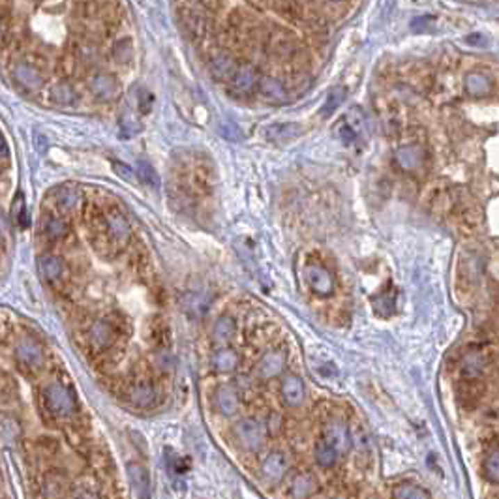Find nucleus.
Returning <instances> with one entry per match:
<instances>
[{"label":"nucleus","instance_id":"f257e3e1","mask_svg":"<svg viewBox=\"0 0 499 499\" xmlns=\"http://www.w3.org/2000/svg\"><path fill=\"white\" fill-rule=\"evenodd\" d=\"M43 404L47 407L53 417L56 419H68L75 411L74 396L70 395V390L61 383H49L43 388Z\"/></svg>","mask_w":499,"mask_h":499},{"label":"nucleus","instance_id":"f03ea898","mask_svg":"<svg viewBox=\"0 0 499 499\" xmlns=\"http://www.w3.org/2000/svg\"><path fill=\"white\" fill-rule=\"evenodd\" d=\"M237 441L246 452H259L263 449L267 441V428L265 425L258 419H242L239 425L235 426Z\"/></svg>","mask_w":499,"mask_h":499},{"label":"nucleus","instance_id":"7ed1b4c3","mask_svg":"<svg viewBox=\"0 0 499 499\" xmlns=\"http://www.w3.org/2000/svg\"><path fill=\"white\" fill-rule=\"evenodd\" d=\"M291 469V462L287 454L284 450H271L269 454L263 457L261 464H259V475L261 479L271 484V486H276L280 482L284 481L287 473Z\"/></svg>","mask_w":499,"mask_h":499},{"label":"nucleus","instance_id":"20e7f679","mask_svg":"<svg viewBox=\"0 0 499 499\" xmlns=\"http://www.w3.org/2000/svg\"><path fill=\"white\" fill-rule=\"evenodd\" d=\"M102 223H104L107 241L111 242L115 250H122L129 242V235H132L128 220L118 210H107L102 218Z\"/></svg>","mask_w":499,"mask_h":499},{"label":"nucleus","instance_id":"39448f33","mask_svg":"<svg viewBox=\"0 0 499 499\" xmlns=\"http://www.w3.org/2000/svg\"><path fill=\"white\" fill-rule=\"evenodd\" d=\"M321 439L327 441V443L338 452L340 457L347 454L353 447L351 431H349V428H347L344 420H331V422H327L325 430H323V438Z\"/></svg>","mask_w":499,"mask_h":499},{"label":"nucleus","instance_id":"423d86ee","mask_svg":"<svg viewBox=\"0 0 499 499\" xmlns=\"http://www.w3.org/2000/svg\"><path fill=\"white\" fill-rule=\"evenodd\" d=\"M319 492V481L310 469L296 471L287 482V496L290 499H310Z\"/></svg>","mask_w":499,"mask_h":499},{"label":"nucleus","instance_id":"0eeeda50","mask_svg":"<svg viewBox=\"0 0 499 499\" xmlns=\"http://www.w3.org/2000/svg\"><path fill=\"white\" fill-rule=\"evenodd\" d=\"M15 361L26 372L40 370L43 364L42 347L36 342H32V340H21L15 345Z\"/></svg>","mask_w":499,"mask_h":499},{"label":"nucleus","instance_id":"6e6552de","mask_svg":"<svg viewBox=\"0 0 499 499\" xmlns=\"http://www.w3.org/2000/svg\"><path fill=\"white\" fill-rule=\"evenodd\" d=\"M212 404H214L216 411L223 417H235L239 413V407H241V400L239 395L233 387L229 385H222V387L216 388L214 396H212Z\"/></svg>","mask_w":499,"mask_h":499},{"label":"nucleus","instance_id":"1a4fd4ad","mask_svg":"<svg viewBox=\"0 0 499 499\" xmlns=\"http://www.w3.org/2000/svg\"><path fill=\"white\" fill-rule=\"evenodd\" d=\"M280 393H282V400L285 402V406L290 407H301L304 404V398H306V388H304V383L299 376L295 374H287L282 379V385H280Z\"/></svg>","mask_w":499,"mask_h":499},{"label":"nucleus","instance_id":"9d476101","mask_svg":"<svg viewBox=\"0 0 499 499\" xmlns=\"http://www.w3.org/2000/svg\"><path fill=\"white\" fill-rule=\"evenodd\" d=\"M306 280H308L310 287L314 293L321 296H328L334 293V278L327 269L319 265H308L306 267Z\"/></svg>","mask_w":499,"mask_h":499},{"label":"nucleus","instance_id":"9b49d317","mask_svg":"<svg viewBox=\"0 0 499 499\" xmlns=\"http://www.w3.org/2000/svg\"><path fill=\"white\" fill-rule=\"evenodd\" d=\"M88 340H90V345H93L94 349L105 351V349H109V347H113V344H115L117 331H115V327L109 325L107 321H94L93 327L88 331Z\"/></svg>","mask_w":499,"mask_h":499},{"label":"nucleus","instance_id":"f8f14e48","mask_svg":"<svg viewBox=\"0 0 499 499\" xmlns=\"http://www.w3.org/2000/svg\"><path fill=\"white\" fill-rule=\"evenodd\" d=\"M129 402L139 409H148V407L156 406L158 402V393L152 383L148 381H137L134 383L128 390Z\"/></svg>","mask_w":499,"mask_h":499},{"label":"nucleus","instance_id":"ddd939ff","mask_svg":"<svg viewBox=\"0 0 499 499\" xmlns=\"http://www.w3.org/2000/svg\"><path fill=\"white\" fill-rule=\"evenodd\" d=\"M285 368V357L282 351H269L267 355H263V358L258 363V368H255V374H258L261 379H274L278 377Z\"/></svg>","mask_w":499,"mask_h":499},{"label":"nucleus","instance_id":"4468645a","mask_svg":"<svg viewBox=\"0 0 499 499\" xmlns=\"http://www.w3.org/2000/svg\"><path fill=\"white\" fill-rule=\"evenodd\" d=\"M88 86H90V93L96 96L102 102H109L117 96V79L109 74H96L90 77L88 81Z\"/></svg>","mask_w":499,"mask_h":499},{"label":"nucleus","instance_id":"2eb2a0df","mask_svg":"<svg viewBox=\"0 0 499 499\" xmlns=\"http://www.w3.org/2000/svg\"><path fill=\"white\" fill-rule=\"evenodd\" d=\"M258 86V72L252 66H241L231 77V88L239 96H248Z\"/></svg>","mask_w":499,"mask_h":499},{"label":"nucleus","instance_id":"dca6fc26","mask_svg":"<svg viewBox=\"0 0 499 499\" xmlns=\"http://www.w3.org/2000/svg\"><path fill=\"white\" fill-rule=\"evenodd\" d=\"M422 160H425V150L417 145H407V147L398 148L395 155V161L404 171H413L422 164Z\"/></svg>","mask_w":499,"mask_h":499},{"label":"nucleus","instance_id":"f3484780","mask_svg":"<svg viewBox=\"0 0 499 499\" xmlns=\"http://www.w3.org/2000/svg\"><path fill=\"white\" fill-rule=\"evenodd\" d=\"M12 75L19 86H23L25 90H31V93L32 90L42 88L43 85L42 75L38 74L36 70L29 66V64H17V66H13Z\"/></svg>","mask_w":499,"mask_h":499},{"label":"nucleus","instance_id":"a211bd4d","mask_svg":"<svg viewBox=\"0 0 499 499\" xmlns=\"http://www.w3.org/2000/svg\"><path fill=\"white\" fill-rule=\"evenodd\" d=\"M38 267H40V274L51 284L61 282L64 272H66L64 261L61 258H56V255H43V258L38 259Z\"/></svg>","mask_w":499,"mask_h":499},{"label":"nucleus","instance_id":"6ab92c4d","mask_svg":"<svg viewBox=\"0 0 499 499\" xmlns=\"http://www.w3.org/2000/svg\"><path fill=\"white\" fill-rule=\"evenodd\" d=\"M493 83L490 75L482 74V72H471L466 77V90L471 94L473 98H484L488 94H492Z\"/></svg>","mask_w":499,"mask_h":499},{"label":"nucleus","instance_id":"aec40b11","mask_svg":"<svg viewBox=\"0 0 499 499\" xmlns=\"http://www.w3.org/2000/svg\"><path fill=\"white\" fill-rule=\"evenodd\" d=\"M239 366V355L231 347H222L212 355V368L218 374H231Z\"/></svg>","mask_w":499,"mask_h":499},{"label":"nucleus","instance_id":"412c9836","mask_svg":"<svg viewBox=\"0 0 499 499\" xmlns=\"http://www.w3.org/2000/svg\"><path fill=\"white\" fill-rule=\"evenodd\" d=\"M129 479H132V486L137 499H150V486H148V475L143 466L139 464H132L128 468Z\"/></svg>","mask_w":499,"mask_h":499},{"label":"nucleus","instance_id":"4be33fe9","mask_svg":"<svg viewBox=\"0 0 499 499\" xmlns=\"http://www.w3.org/2000/svg\"><path fill=\"white\" fill-rule=\"evenodd\" d=\"M235 328H237V325H235L233 317H229V315L218 317L214 323V327H212V340H214V344L218 345L228 344L229 340L233 338Z\"/></svg>","mask_w":499,"mask_h":499},{"label":"nucleus","instance_id":"5701e85b","mask_svg":"<svg viewBox=\"0 0 499 499\" xmlns=\"http://www.w3.org/2000/svg\"><path fill=\"white\" fill-rule=\"evenodd\" d=\"M338 452L331 447V445L327 443V441H323V439H319L317 443H315L314 447V458H315V464L319 466V468L323 469H331L336 466V462H338Z\"/></svg>","mask_w":499,"mask_h":499},{"label":"nucleus","instance_id":"b1692460","mask_svg":"<svg viewBox=\"0 0 499 499\" xmlns=\"http://www.w3.org/2000/svg\"><path fill=\"white\" fill-rule=\"evenodd\" d=\"M259 90L265 98L272 100V102H280V100L285 98L284 83L276 77H263L259 81Z\"/></svg>","mask_w":499,"mask_h":499},{"label":"nucleus","instance_id":"393cba45","mask_svg":"<svg viewBox=\"0 0 499 499\" xmlns=\"http://www.w3.org/2000/svg\"><path fill=\"white\" fill-rule=\"evenodd\" d=\"M393 499H430L428 492L413 482H400L393 488Z\"/></svg>","mask_w":499,"mask_h":499},{"label":"nucleus","instance_id":"a878e982","mask_svg":"<svg viewBox=\"0 0 499 499\" xmlns=\"http://www.w3.org/2000/svg\"><path fill=\"white\" fill-rule=\"evenodd\" d=\"M210 72L216 79H223V77H233L237 70H235V62L231 56L218 55L210 61Z\"/></svg>","mask_w":499,"mask_h":499},{"label":"nucleus","instance_id":"bb28decb","mask_svg":"<svg viewBox=\"0 0 499 499\" xmlns=\"http://www.w3.org/2000/svg\"><path fill=\"white\" fill-rule=\"evenodd\" d=\"M43 229H45V235L49 237L51 241H58V239H64L66 237V233H68V225L64 223V220L62 218H58V216H45L43 218Z\"/></svg>","mask_w":499,"mask_h":499},{"label":"nucleus","instance_id":"cd10ccee","mask_svg":"<svg viewBox=\"0 0 499 499\" xmlns=\"http://www.w3.org/2000/svg\"><path fill=\"white\" fill-rule=\"evenodd\" d=\"M301 134V128L296 124H276L267 128V137L271 141H287L291 137H296Z\"/></svg>","mask_w":499,"mask_h":499},{"label":"nucleus","instance_id":"c85d7f7f","mask_svg":"<svg viewBox=\"0 0 499 499\" xmlns=\"http://www.w3.org/2000/svg\"><path fill=\"white\" fill-rule=\"evenodd\" d=\"M75 98H77V94H75L74 86L68 85V83H58L51 88V100L56 105H72Z\"/></svg>","mask_w":499,"mask_h":499},{"label":"nucleus","instance_id":"c756f323","mask_svg":"<svg viewBox=\"0 0 499 499\" xmlns=\"http://www.w3.org/2000/svg\"><path fill=\"white\" fill-rule=\"evenodd\" d=\"M137 179L141 180V182H145L147 186H150V188H158L160 186V177H158V173H156V169L148 161L145 160H137Z\"/></svg>","mask_w":499,"mask_h":499},{"label":"nucleus","instance_id":"7c9ffc66","mask_svg":"<svg viewBox=\"0 0 499 499\" xmlns=\"http://www.w3.org/2000/svg\"><path fill=\"white\" fill-rule=\"evenodd\" d=\"M482 475L488 482L498 484L499 482V449L492 450L482 464Z\"/></svg>","mask_w":499,"mask_h":499},{"label":"nucleus","instance_id":"2f4dec72","mask_svg":"<svg viewBox=\"0 0 499 499\" xmlns=\"http://www.w3.org/2000/svg\"><path fill=\"white\" fill-rule=\"evenodd\" d=\"M77 203V193L72 188H62L58 193H56V209L61 210L62 214H68L72 212V209Z\"/></svg>","mask_w":499,"mask_h":499},{"label":"nucleus","instance_id":"473e14b6","mask_svg":"<svg viewBox=\"0 0 499 499\" xmlns=\"http://www.w3.org/2000/svg\"><path fill=\"white\" fill-rule=\"evenodd\" d=\"M184 306H186V312L190 315H196V317H201V315L207 314V310H209V301L201 295H188L184 301Z\"/></svg>","mask_w":499,"mask_h":499},{"label":"nucleus","instance_id":"72a5a7b5","mask_svg":"<svg viewBox=\"0 0 499 499\" xmlns=\"http://www.w3.org/2000/svg\"><path fill=\"white\" fill-rule=\"evenodd\" d=\"M344 100H345V88H342V86H334L333 90L328 93L327 102H325L323 109H321V115H323V117L333 115L334 109H338L340 104H342Z\"/></svg>","mask_w":499,"mask_h":499},{"label":"nucleus","instance_id":"f704fd0d","mask_svg":"<svg viewBox=\"0 0 499 499\" xmlns=\"http://www.w3.org/2000/svg\"><path fill=\"white\" fill-rule=\"evenodd\" d=\"M62 490H64V481L56 473H49L45 477V482H43V493L47 499H56L58 496H62Z\"/></svg>","mask_w":499,"mask_h":499},{"label":"nucleus","instance_id":"c9c22d12","mask_svg":"<svg viewBox=\"0 0 499 499\" xmlns=\"http://www.w3.org/2000/svg\"><path fill=\"white\" fill-rule=\"evenodd\" d=\"M482 370V358L477 353H469L468 357L464 358V376H468L469 379H473L481 374Z\"/></svg>","mask_w":499,"mask_h":499},{"label":"nucleus","instance_id":"e433bc0d","mask_svg":"<svg viewBox=\"0 0 499 499\" xmlns=\"http://www.w3.org/2000/svg\"><path fill=\"white\" fill-rule=\"evenodd\" d=\"M2 436L4 441H15L21 436V426L13 417H4L2 420Z\"/></svg>","mask_w":499,"mask_h":499},{"label":"nucleus","instance_id":"4c0bfd02","mask_svg":"<svg viewBox=\"0 0 499 499\" xmlns=\"http://www.w3.org/2000/svg\"><path fill=\"white\" fill-rule=\"evenodd\" d=\"M120 129H122L124 137H129V136H136L137 132L141 129V124L137 122V118L134 115H124L120 118Z\"/></svg>","mask_w":499,"mask_h":499},{"label":"nucleus","instance_id":"58836bf2","mask_svg":"<svg viewBox=\"0 0 499 499\" xmlns=\"http://www.w3.org/2000/svg\"><path fill=\"white\" fill-rule=\"evenodd\" d=\"M113 171L117 173L118 177L124 180H134V169L132 167H128L126 164H122V161H113Z\"/></svg>","mask_w":499,"mask_h":499},{"label":"nucleus","instance_id":"ea45409f","mask_svg":"<svg viewBox=\"0 0 499 499\" xmlns=\"http://www.w3.org/2000/svg\"><path fill=\"white\" fill-rule=\"evenodd\" d=\"M72 499H96L93 488L88 486H77L72 493Z\"/></svg>","mask_w":499,"mask_h":499},{"label":"nucleus","instance_id":"a19ab883","mask_svg":"<svg viewBox=\"0 0 499 499\" xmlns=\"http://www.w3.org/2000/svg\"><path fill=\"white\" fill-rule=\"evenodd\" d=\"M139 107H141V113H148L152 107V96L147 90H139Z\"/></svg>","mask_w":499,"mask_h":499},{"label":"nucleus","instance_id":"79ce46f5","mask_svg":"<svg viewBox=\"0 0 499 499\" xmlns=\"http://www.w3.org/2000/svg\"><path fill=\"white\" fill-rule=\"evenodd\" d=\"M0 155H2V167L6 169L8 164H10V150H8L6 139L2 137V148H0Z\"/></svg>","mask_w":499,"mask_h":499}]
</instances>
